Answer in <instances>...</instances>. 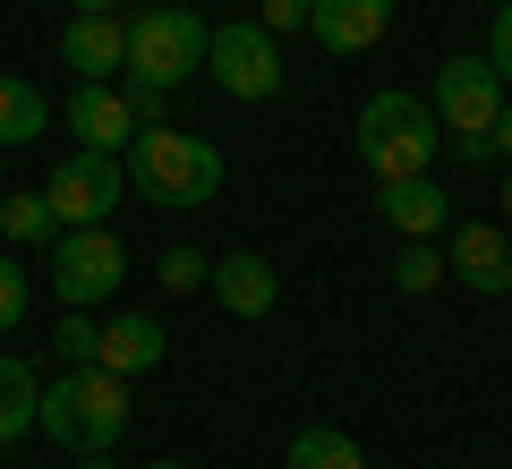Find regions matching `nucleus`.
Returning <instances> with one entry per match:
<instances>
[{
    "label": "nucleus",
    "instance_id": "f257e3e1",
    "mask_svg": "<svg viewBox=\"0 0 512 469\" xmlns=\"http://www.w3.org/2000/svg\"><path fill=\"white\" fill-rule=\"evenodd\" d=\"M120 171L137 197L154 205H214L222 197V145L214 137H188V128H137V137L120 145Z\"/></svg>",
    "mask_w": 512,
    "mask_h": 469
},
{
    "label": "nucleus",
    "instance_id": "f03ea898",
    "mask_svg": "<svg viewBox=\"0 0 512 469\" xmlns=\"http://www.w3.org/2000/svg\"><path fill=\"white\" fill-rule=\"evenodd\" d=\"M35 435H52L60 452H111L128 435V376L111 367H69L60 384H43V410H35Z\"/></svg>",
    "mask_w": 512,
    "mask_h": 469
},
{
    "label": "nucleus",
    "instance_id": "7ed1b4c3",
    "mask_svg": "<svg viewBox=\"0 0 512 469\" xmlns=\"http://www.w3.org/2000/svg\"><path fill=\"white\" fill-rule=\"evenodd\" d=\"M436 145H444V128H436V111H427V94L384 86V94L359 103V171L376 188L384 180H419V171L436 163Z\"/></svg>",
    "mask_w": 512,
    "mask_h": 469
},
{
    "label": "nucleus",
    "instance_id": "20e7f679",
    "mask_svg": "<svg viewBox=\"0 0 512 469\" xmlns=\"http://www.w3.org/2000/svg\"><path fill=\"white\" fill-rule=\"evenodd\" d=\"M205 69V18L163 0V9H137L128 18V60H120V86H180V77Z\"/></svg>",
    "mask_w": 512,
    "mask_h": 469
},
{
    "label": "nucleus",
    "instance_id": "39448f33",
    "mask_svg": "<svg viewBox=\"0 0 512 469\" xmlns=\"http://www.w3.org/2000/svg\"><path fill=\"white\" fill-rule=\"evenodd\" d=\"M205 69H214V86L222 94H239V103H274L282 94V43L265 35L256 18H222V26H205Z\"/></svg>",
    "mask_w": 512,
    "mask_h": 469
},
{
    "label": "nucleus",
    "instance_id": "423d86ee",
    "mask_svg": "<svg viewBox=\"0 0 512 469\" xmlns=\"http://www.w3.org/2000/svg\"><path fill=\"white\" fill-rule=\"evenodd\" d=\"M120 282H128V248L111 239V222H77V231L52 239V290H60V307H103Z\"/></svg>",
    "mask_w": 512,
    "mask_h": 469
},
{
    "label": "nucleus",
    "instance_id": "0eeeda50",
    "mask_svg": "<svg viewBox=\"0 0 512 469\" xmlns=\"http://www.w3.org/2000/svg\"><path fill=\"white\" fill-rule=\"evenodd\" d=\"M427 111H436V128H453V137H487L495 111H504V77L487 69V52H453L427 77Z\"/></svg>",
    "mask_w": 512,
    "mask_h": 469
},
{
    "label": "nucleus",
    "instance_id": "6e6552de",
    "mask_svg": "<svg viewBox=\"0 0 512 469\" xmlns=\"http://www.w3.org/2000/svg\"><path fill=\"white\" fill-rule=\"evenodd\" d=\"M120 197H128L120 154H86V145H77L69 163L43 180V205H52L60 231H77V222H111V205H120Z\"/></svg>",
    "mask_w": 512,
    "mask_h": 469
},
{
    "label": "nucleus",
    "instance_id": "1a4fd4ad",
    "mask_svg": "<svg viewBox=\"0 0 512 469\" xmlns=\"http://www.w3.org/2000/svg\"><path fill=\"white\" fill-rule=\"evenodd\" d=\"M444 282L478 290V299H504V290H512V231H495V222H461L453 248H444Z\"/></svg>",
    "mask_w": 512,
    "mask_h": 469
},
{
    "label": "nucleus",
    "instance_id": "9d476101",
    "mask_svg": "<svg viewBox=\"0 0 512 469\" xmlns=\"http://www.w3.org/2000/svg\"><path fill=\"white\" fill-rule=\"evenodd\" d=\"M205 290L222 299V316H274V299H282V273L265 265L256 248H222L214 265H205Z\"/></svg>",
    "mask_w": 512,
    "mask_h": 469
},
{
    "label": "nucleus",
    "instance_id": "9b49d317",
    "mask_svg": "<svg viewBox=\"0 0 512 469\" xmlns=\"http://www.w3.org/2000/svg\"><path fill=\"white\" fill-rule=\"evenodd\" d=\"M69 137L86 145V154H120V145L137 137V103H128L111 77H94V86L69 94Z\"/></svg>",
    "mask_w": 512,
    "mask_h": 469
},
{
    "label": "nucleus",
    "instance_id": "f8f14e48",
    "mask_svg": "<svg viewBox=\"0 0 512 469\" xmlns=\"http://www.w3.org/2000/svg\"><path fill=\"white\" fill-rule=\"evenodd\" d=\"M120 60H128V18H94V9H77V18L60 26V69H77V86L120 77Z\"/></svg>",
    "mask_w": 512,
    "mask_h": 469
},
{
    "label": "nucleus",
    "instance_id": "ddd939ff",
    "mask_svg": "<svg viewBox=\"0 0 512 469\" xmlns=\"http://www.w3.org/2000/svg\"><path fill=\"white\" fill-rule=\"evenodd\" d=\"M384 26H393V0H308V35L325 52H376Z\"/></svg>",
    "mask_w": 512,
    "mask_h": 469
},
{
    "label": "nucleus",
    "instance_id": "4468645a",
    "mask_svg": "<svg viewBox=\"0 0 512 469\" xmlns=\"http://www.w3.org/2000/svg\"><path fill=\"white\" fill-rule=\"evenodd\" d=\"M376 214L393 222L402 239H436L444 222H453V197H444V188L419 171V180H384V188H376Z\"/></svg>",
    "mask_w": 512,
    "mask_h": 469
},
{
    "label": "nucleus",
    "instance_id": "2eb2a0df",
    "mask_svg": "<svg viewBox=\"0 0 512 469\" xmlns=\"http://www.w3.org/2000/svg\"><path fill=\"white\" fill-rule=\"evenodd\" d=\"M94 367H111V376L163 367V325H154V316H111V325L94 333Z\"/></svg>",
    "mask_w": 512,
    "mask_h": 469
},
{
    "label": "nucleus",
    "instance_id": "dca6fc26",
    "mask_svg": "<svg viewBox=\"0 0 512 469\" xmlns=\"http://www.w3.org/2000/svg\"><path fill=\"white\" fill-rule=\"evenodd\" d=\"M43 128H52V103H43V86H26V77H0V154H26Z\"/></svg>",
    "mask_w": 512,
    "mask_h": 469
},
{
    "label": "nucleus",
    "instance_id": "f3484780",
    "mask_svg": "<svg viewBox=\"0 0 512 469\" xmlns=\"http://www.w3.org/2000/svg\"><path fill=\"white\" fill-rule=\"evenodd\" d=\"M35 410H43V384H35V367H26L18 350H0V444L35 435Z\"/></svg>",
    "mask_w": 512,
    "mask_h": 469
},
{
    "label": "nucleus",
    "instance_id": "a211bd4d",
    "mask_svg": "<svg viewBox=\"0 0 512 469\" xmlns=\"http://www.w3.org/2000/svg\"><path fill=\"white\" fill-rule=\"evenodd\" d=\"M0 239H9V248H52V239H60L43 188H0Z\"/></svg>",
    "mask_w": 512,
    "mask_h": 469
},
{
    "label": "nucleus",
    "instance_id": "6ab92c4d",
    "mask_svg": "<svg viewBox=\"0 0 512 469\" xmlns=\"http://www.w3.org/2000/svg\"><path fill=\"white\" fill-rule=\"evenodd\" d=\"M291 469H367V452H359L350 427H299L291 435Z\"/></svg>",
    "mask_w": 512,
    "mask_h": 469
},
{
    "label": "nucleus",
    "instance_id": "aec40b11",
    "mask_svg": "<svg viewBox=\"0 0 512 469\" xmlns=\"http://www.w3.org/2000/svg\"><path fill=\"white\" fill-rule=\"evenodd\" d=\"M436 282H444V248H436V239H402V256H393V290H402V299H427Z\"/></svg>",
    "mask_w": 512,
    "mask_h": 469
},
{
    "label": "nucleus",
    "instance_id": "412c9836",
    "mask_svg": "<svg viewBox=\"0 0 512 469\" xmlns=\"http://www.w3.org/2000/svg\"><path fill=\"white\" fill-rule=\"evenodd\" d=\"M26 307H35V282H26L18 248H0V333H18V325H26Z\"/></svg>",
    "mask_w": 512,
    "mask_h": 469
},
{
    "label": "nucleus",
    "instance_id": "4be33fe9",
    "mask_svg": "<svg viewBox=\"0 0 512 469\" xmlns=\"http://www.w3.org/2000/svg\"><path fill=\"white\" fill-rule=\"evenodd\" d=\"M205 265H214L205 248H163V265H154V282H163V290H180V299H188V290H205Z\"/></svg>",
    "mask_w": 512,
    "mask_h": 469
},
{
    "label": "nucleus",
    "instance_id": "5701e85b",
    "mask_svg": "<svg viewBox=\"0 0 512 469\" xmlns=\"http://www.w3.org/2000/svg\"><path fill=\"white\" fill-rule=\"evenodd\" d=\"M94 333H103V325H94L86 307H69V316H60V333H52V350H60L69 367H86V359H94Z\"/></svg>",
    "mask_w": 512,
    "mask_h": 469
},
{
    "label": "nucleus",
    "instance_id": "b1692460",
    "mask_svg": "<svg viewBox=\"0 0 512 469\" xmlns=\"http://www.w3.org/2000/svg\"><path fill=\"white\" fill-rule=\"evenodd\" d=\"M256 26H265V35H299V26H308V0H256Z\"/></svg>",
    "mask_w": 512,
    "mask_h": 469
},
{
    "label": "nucleus",
    "instance_id": "393cba45",
    "mask_svg": "<svg viewBox=\"0 0 512 469\" xmlns=\"http://www.w3.org/2000/svg\"><path fill=\"white\" fill-rule=\"evenodd\" d=\"M487 69L512 86V0H495V43H487Z\"/></svg>",
    "mask_w": 512,
    "mask_h": 469
},
{
    "label": "nucleus",
    "instance_id": "a878e982",
    "mask_svg": "<svg viewBox=\"0 0 512 469\" xmlns=\"http://www.w3.org/2000/svg\"><path fill=\"white\" fill-rule=\"evenodd\" d=\"M453 154H461V163L478 171V163H495V137H453Z\"/></svg>",
    "mask_w": 512,
    "mask_h": 469
},
{
    "label": "nucleus",
    "instance_id": "bb28decb",
    "mask_svg": "<svg viewBox=\"0 0 512 469\" xmlns=\"http://www.w3.org/2000/svg\"><path fill=\"white\" fill-rule=\"evenodd\" d=\"M487 137H495V154H504V163H512V103L495 111V128H487Z\"/></svg>",
    "mask_w": 512,
    "mask_h": 469
},
{
    "label": "nucleus",
    "instance_id": "cd10ccee",
    "mask_svg": "<svg viewBox=\"0 0 512 469\" xmlns=\"http://www.w3.org/2000/svg\"><path fill=\"white\" fill-rule=\"evenodd\" d=\"M77 469H120V461H111V452H77Z\"/></svg>",
    "mask_w": 512,
    "mask_h": 469
},
{
    "label": "nucleus",
    "instance_id": "c85d7f7f",
    "mask_svg": "<svg viewBox=\"0 0 512 469\" xmlns=\"http://www.w3.org/2000/svg\"><path fill=\"white\" fill-rule=\"evenodd\" d=\"M77 9H94V18H120V0H77Z\"/></svg>",
    "mask_w": 512,
    "mask_h": 469
},
{
    "label": "nucleus",
    "instance_id": "c756f323",
    "mask_svg": "<svg viewBox=\"0 0 512 469\" xmlns=\"http://www.w3.org/2000/svg\"><path fill=\"white\" fill-rule=\"evenodd\" d=\"M146 469H188V461H146Z\"/></svg>",
    "mask_w": 512,
    "mask_h": 469
},
{
    "label": "nucleus",
    "instance_id": "7c9ffc66",
    "mask_svg": "<svg viewBox=\"0 0 512 469\" xmlns=\"http://www.w3.org/2000/svg\"><path fill=\"white\" fill-rule=\"evenodd\" d=\"M504 214H512V180H504Z\"/></svg>",
    "mask_w": 512,
    "mask_h": 469
},
{
    "label": "nucleus",
    "instance_id": "2f4dec72",
    "mask_svg": "<svg viewBox=\"0 0 512 469\" xmlns=\"http://www.w3.org/2000/svg\"><path fill=\"white\" fill-rule=\"evenodd\" d=\"M504 299H512V290H504Z\"/></svg>",
    "mask_w": 512,
    "mask_h": 469
}]
</instances>
